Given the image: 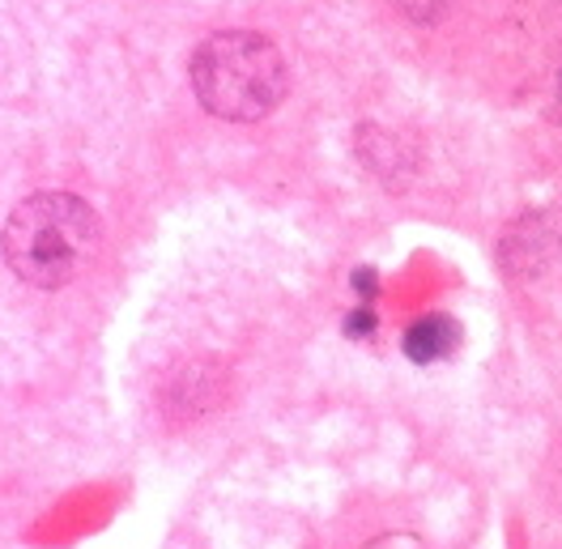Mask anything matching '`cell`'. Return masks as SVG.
<instances>
[{"label":"cell","mask_w":562,"mask_h":549,"mask_svg":"<svg viewBox=\"0 0 562 549\" xmlns=\"http://www.w3.org/2000/svg\"><path fill=\"white\" fill-rule=\"evenodd\" d=\"M559 107H562V90H559Z\"/></svg>","instance_id":"6"},{"label":"cell","mask_w":562,"mask_h":549,"mask_svg":"<svg viewBox=\"0 0 562 549\" xmlns=\"http://www.w3.org/2000/svg\"><path fill=\"white\" fill-rule=\"evenodd\" d=\"M192 90L210 115L251 124L285 99V60L273 38L251 31L210 35L192 56Z\"/></svg>","instance_id":"2"},{"label":"cell","mask_w":562,"mask_h":549,"mask_svg":"<svg viewBox=\"0 0 562 549\" xmlns=\"http://www.w3.org/2000/svg\"><path fill=\"white\" fill-rule=\"evenodd\" d=\"M99 243H103V226L81 197L35 192L22 205H13L0 235V251L18 281L35 290H60L94 265Z\"/></svg>","instance_id":"1"},{"label":"cell","mask_w":562,"mask_h":549,"mask_svg":"<svg viewBox=\"0 0 562 549\" xmlns=\"http://www.w3.org/2000/svg\"><path fill=\"white\" fill-rule=\"evenodd\" d=\"M460 345V324L448 315H426L405 333V354L414 362H439L448 354H457Z\"/></svg>","instance_id":"3"},{"label":"cell","mask_w":562,"mask_h":549,"mask_svg":"<svg viewBox=\"0 0 562 549\" xmlns=\"http://www.w3.org/2000/svg\"><path fill=\"white\" fill-rule=\"evenodd\" d=\"M392 4H396L405 18H414V22H430V18L443 13L452 0H392Z\"/></svg>","instance_id":"4"},{"label":"cell","mask_w":562,"mask_h":549,"mask_svg":"<svg viewBox=\"0 0 562 549\" xmlns=\"http://www.w3.org/2000/svg\"><path fill=\"white\" fill-rule=\"evenodd\" d=\"M346 328H350V333H367V328H371V315H367V311H362V315H353Z\"/></svg>","instance_id":"5"}]
</instances>
